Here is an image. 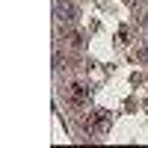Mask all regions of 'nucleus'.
<instances>
[{"instance_id": "1", "label": "nucleus", "mask_w": 148, "mask_h": 148, "mask_svg": "<svg viewBox=\"0 0 148 148\" xmlns=\"http://www.w3.org/2000/svg\"><path fill=\"white\" fill-rule=\"evenodd\" d=\"M56 18L62 21V24H71V21H74V9H71L68 3H56Z\"/></svg>"}, {"instance_id": "2", "label": "nucleus", "mask_w": 148, "mask_h": 148, "mask_svg": "<svg viewBox=\"0 0 148 148\" xmlns=\"http://www.w3.org/2000/svg\"><path fill=\"white\" fill-rule=\"evenodd\" d=\"M71 98H74V101H86V89H83L80 83H74V86H71Z\"/></svg>"}, {"instance_id": "3", "label": "nucleus", "mask_w": 148, "mask_h": 148, "mask_svg": "<svg viewBox=\"0 0 148 148\" xmlns=\"http://www.w3.org/2000/svg\"><path fill=\"white\" fill-rule=\"evenodd\" d=\"M68 42H71L74 47H80V45H83V39H80V36H77V33H71V39H68Z\"/></svg>"}, {"instance_id": "4", "label": "nucleus", "mask_w": 148, "mask_h": 148, "mask_svg": "<svg viewBox=\"0 0 148 148\" xmlns=\"http://www.w3.org/2000/svg\"><path fill=\"white\" fill-rule=\"evenodd\" d=\"M127 3H136V0H127Z\"/></svg>"}]
</instances>
